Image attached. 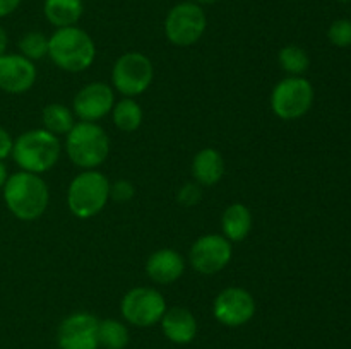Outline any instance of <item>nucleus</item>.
I'll return each instance as SVG.
<instances>
[{"label": "nucleus", "mask_w": 351, "mask_h": 349, "mask_svg": "<svg viewBox=\"0 0 351 349\" xmlns=\"http://www.w3.org/2000/svg\"><path fill=\"white\" fill-rule=\"evenodd\" d=\"M12 157L23 171L45 173L60 157V140L45 129L27 130L14 140Z\"/></svg>", "instance_id": "obj_3"}, {"label": "nucleus", "mask_w": 351, "mask_h": 349, "mask_svg": "<svg viewBox=\"0 0 351 349\" xmlns=\"http://www.w3.org/2000/svg\"><path fill=\"white\" fill-rule=\"evenodd\" d=\"M110 198V181L103 173L88 170L71 181L67 190V204L72 214L79 219H89L99 214Z\"/></svg>", "instance_id": "obj_5"}, {"label": "nucleus", "mask_w": 351, "mask_h": 349, "mask_svg": "<svg viewBox=\"0 0 351 349\" xmlns=\"http://www.w3.org/2000/svg\"><path fill=\"white\" fill-rule=\"evenodd\" d=\"M194 3H197V5H211V3L218 2V0H192Z\"/></svg>", "instance_id": "obj_32"}, {"label": "nucleus", "mask_w": 351, "mask_h": 349, "mask_svg": "<svg viewBox=\"0 0 351 349\" xmlns=\"http://www.w3.org/2000/svg\"><path fill=\"white\" fill-rule=\"evenodd\" d=\"M328 38L335 47L348 48L351 47V21L338 19L329 26Z\"/></svg>", "instance_id": "obj_25"}, {"label": "nucleus", "mask_w": 351, "mask_h": 349, "mask_svg": "<svg viewBox=\"0 0 351 349\" xmlns=\"http://www.w3.org/2000/svg\"><path fill=\"white\" fill-rule=\"evenodd\" d=\"M314 88L307 79L290 75L274 86L271 92V108L281 120H297L311 109Z\"/></svg>", "instance_id": "obj_6"}, {"label": "nucleus", "mask_w": 351, "mask_h": 349, "mask_svg": "<svg viewBox=\"0 0 351 349\" xmlns=\"http://www.w3.org/2000/svg\"><path fill=\"white\" fill-rule=\"evenodd\" d=\"M278 62H280L281 68L290 75L305 74L308 70V65H311L307 51L297 44H288V47L281 48L280 53H278Z\"/></svg>", "instance_id": "obj_23"}, {"label": "nucleus", "mask_w": 351, "mask_h": 349, "mask_svg": "<svg viewBox=\"0 0 351 349\" xmlns=\"http://www.w3.org/2000/svg\"><path fill=\"white\" fill-rule=\"evenodd\" d=\"M23 0H0V17H7L21 5Z\"/></svg>", "instance_id": "obj_29"}, {"label": "nucleus", "mask_w": 351, "mask_h": 349, "mask_svg": "<svg viewBox=\"0 0 351 349\" xmlns=\"http://www.w3.org/2000/svg\"><path fill=\"white\" fill-rule=\"evenodd\" d=\"M208 19L201 5L194 2H180L171 7L165 19V34L177 47H191L204 34Z\"/></svg>", "instance_id": "obj_7"}, {"label": "nucleus", "mask_w": 351, "mask_h": 349, "mask_svg": "<svg viewBox=\"0 0 351 349\" xmlns=\"http://www.w3.org/2000/svg\"><path fill=\"white\" fill-rule=\"evenodd\" d=\"M134 194H136L134 185L127 180H119L110 185V197L117 202H129L134 197Z\"/></svg>", "instance_id": "obj_26"}, {"label": "nucleus", "mask_w": 351, "mask_h": 349, "mask_svg": "<svg viewBox=\"0 0 351 349\" xmlns=\"http://www.w3.org/2000/svg\"><path fill=\"white\" fill-rule=\"evenodd\" d=\"M213 311L219 324L226 327H240L256 313V300L243 287H226L216 296Z\"/></svg>", "instance_id": "obj_11"}, {"label": "nucleus", "mask_w": 351, "mask_h": 349, "mask_svg": "<svg viewBox=\"0 0 351 349\" xmlns=\"http://www.w3.org/2000/svg\"><path fill=\"white\" fill-rule=\"evenodd\" d=\"M14 149V140L10 137V133L5 129L0 127V161H3L5 157L12 156Z\"/></svg>", "instance_id": "obj_28"}, {"label": "nucleus", "mask_w": 351, "mask_h": 349, "mask_svg": "<svg viewBox=\"0 0 351 349\" xmlns=\"http://www.w3.org/2000/svg\"><path fill=\"white\" fill-rule=\"evenodd\" d=\"M123 318L137 327L158 324L167 311L163 294L153 287H134L122 298L120 305Z\"/></svg>", "instance_id": "obj_9"}, {"label": "nucleus", "mask_w": 351, "mask_h": 349, "mask_svg": "<svg viewBox=\"0 0 351 349\" xmlns=\"http://www.w3.org/2000/svg\"><path fill=\"white\" fill-rule=\"evenodd\" d=\"M36 82V65L23 55L0 57V89L9 94H23Z\"/></svg>", "instance_id": "obj_13"}, {"label": "nucleus", "mask_w": 351, "mask_h": 349, "mask_svg": "<svg viewBox=\"0 0 351 349\" xmlns=\"http://www.w3.org/2000/svg\"><path fill=\"white\" fill-rule=\"evenodd\" d=\"M43 125L45 130L51 132L53 135H60V133L71 132V129L75 123L72 112L67 106L53 103V105H48L43 109Z\"/></svg>", "instance_id": "obj_21"}, {"label": "nucleus", "mask_w": 351, "mask_h": 349, "mask_svg": "<svg viewBox=\"0 0 351 349\" xmlns=\"http://www.w3.org/2000/svg\"><path fill=\"white\" fill-rule=\"evenodd\" d=\"M115 105L112 88L105 82L84 86L74 98V113L82 122H96L108 115Z\"/></svg>", "instance_id": "obj_14"}, {"label": "nucleus", "mask_w": 351, "mask_h": 349, "mask_svg": "<svg viewBox=\"0 0 351 349\" xmlns=\"http://www.w3.org/2000/svg\"><path fill=\"white\" fill-rule=\"evenodd\" d=\"M65 151L75 166L95 170L108 157L110 139L95 122H79L67 133Z\"/></svg>", "instance_id": "obj_4"}, {"label": "nucleus", "mask_w": 351, "mask_h": 349, "mask_svg": "<svg viewBox=\"0 0 351 349\" xmlns=\"http://www.w3.org/2000/svg\"><path fill=\"white\" fill-rule=\"evenodd\" d=\"M154 77L153 64L146 55L139 51L123 53L115 62L112 70V81L117 91L125 98H136L151 86Z\"/></svg>", "instance_id": "obj_8"}, {"label": "nucleus", "mask_w": 351, "mask_h": 349, "mask_svg": "<svg viewBox=\"0 0 351 349\" xmlns=\"http://www.w3.org/2000/svg\"><path fill=\"white\" fill-rule=\"evenodd\" d=\"M7 209L21 221H34L47 211L50 192L40 174L17 171L3 185Z\"/></svg>", "instance_id": "obj_1"}, {"label": "nucleus", "mask_w": 351, "mask_h": 349, "mask_svg": "<svg viewBox=\"0 0 351 349\" xmlns=\"http://www.w3.org/2000/svg\"><path fill=\"white\" fill-rule=\"evenodd\" d=\"M21 55L33 60H40V58L48 55V38L43 33L38 31H31V33L24 34L19 41Z\"/></svg>", "instance_id": "obj_24"}, {"label": "nucleus", "mask_w": 351, "mask_h": 349, "mask_svg": "<svg viewBox=\"0 0 351 349\" xmlns=\"http://www.w3.org/2000/svg\"><path fill=\"white\" fill-rule=\"evenodd\" d=\"M223 236L228 242H242L252 229V214L243 204H232L225 209L221 218Z\"/></svg>", "instance_id": "obj_18"}, {"label": "nucleus", "mask_w": 351, "mask_h": 349, "mask_svg": "<svg viewBox=\"0 0 351 349\" xmlns=\"http://www.w3.org/2000/svg\"><path fill=\"white\" fill-rule=\"evenodd\" d=\"M98 318L86 311L69 315L58 327V348L98 349Z\"/></svg>", "instance_id": "obj_12"}, {"label": "nucleus", "mask_w": 351, "mask_h": 349, "mask_svg": "<svg viewBox=\"0 0 351 349\" xmlns=\"http://www.w3.org/2000/svg\"><path fill=\"white\" fill-rule=\"evenodd\" d=\"M5 50H7V33L5 29L0 26V57L5 55Z\"/></svg>", "instance_id": "obj_30"}, {"label": "nucleus", "mask_w": 351, "mask_h": 349, "mask_svg": "<svg viewBox=\"0 0 351 349\" xmlns=\"http://www.w3.org/2000/svg\"><path fill=\"white\" fill-rule=\"evenodd\" d=\"M48 57L62 70L82 72L95 62V41L81 27H58L48 38Z\"/></svg>", "instance_id": "obj_2"}, {"label": "nucleus", "mask_w": 351, "mask_h": 349, "mask_svg": "<svg viewBox=\"0 0 351 349\" xmlns=\"http://www.w3.org/2000/svg\"><path fill=\"white\" fill-rule=\"evenodd\" d=\"M202 192L199 188V185L195 183H187L182 187L180 194H178V201L182 202L184 205H194L197 204L199 198H201Z\"/></svg>", "instance_id": "obj_27"}, {"label": "nucleus", "mask_w": 351, "mask_h": 349, "mask_svg": "<svg viewBox=\"0 0 351 349\" xmlns=\"http://www.w3.org/2000/svg\"><path fill=\"white\" fill-rule=\"evenodd\" d=\"M232 243L223 235H204L192 245L189 260L191 266L197 270L199 274H211L219 272L225 269L232 260Z\"/></svg>", "instance_id": "obj_10"}, {"label": "nucleus", "mask_w": 351, "mask_h": 349, "mask_svg": "<svg viewBox=\"0 0 351 349\" xmlns=\"http://www.w3.org/2000/svg\"><path fill=\"white\" fill-rule=\"evenodd\" d=\"M7 178H9V173H7V168L5 164L0 161V188H3V185H5Z\"/></svg>", "instance_id": "obj_31"}, {"label": "nucleus", "mask_w": 351, "mask_h": 349, "mask_svg": "<svg viewBox=\"0 0 351 349\" xmlns=\"http://www.w3.org/2000/svg\"><path fill=\"white\" fill-rule=\"evenodd\" d=\"M82 0H45L43 12L48 23L58 27L74 26L82 16Z\"/></svg>", "instance_id": "obj_19"}, {"label": "nucleus", "mask_w": 351, "mask_h": 349, "mask_svg": "<svg viewBox=\"0 0 351 349\" xmlns=\"http://www.w3.org/2000/svg\"><path fill=\"white\" fill-rule=\"evenodd\" d=\"M160 322L165 335L175 344H189L197 334V322L187 308H170L165 311Z\"/></svg>", "instance_id": "obj_16"}, {"label": "nucleus", "mask_w": 351, "mask_h": 349, "mask_svg": "<svg viewBox=\"0 0 351 349\" xmlns=\"http://www.w3.org/2000/svg\"><path fill=\"white\" fill-rule=\"evenodd\" d=\"M192 174H194L195 181L199 185H204V187L218 183L225 174L223 156L213 147L201 149L192 161Z\"/></svg>", "instance_id": "obj_17"}, {"label": "nucleus", "mask_w": 351, "mask_h": 349, "mask_svg": "<svg viewBox=\"0 0 351 349\" xmlns=\"http://www.w3.org/2000/svg\"><path fill=\"white\" fill-rule=\"evenodd\" d=\"M185 260L171 248H161L154 252L146 262V274L158 284H171L184 274Z\"/></svg>", "instance_id": "obj_15"}, {"label": "nucleus", "mask_w": 351, "mask_h": 349, "mask_svg": "<svg viewBox=\"0 0 351 349\" xmlns=\"http://www.w3.org/2000/svg\"><path fill=\"white\" fill-rule=\"evenodd\" d=\"M339 2H343V3H348V2H351V0H339Z\"/></svg>", "instance_id": "obj_33"}, {"label": "nucleus", "mask_w": 351, "mask_h": 349, "mask_svg": "<svg viewBox=\"0 0 351 349\" xmlns=\"http://www.w3.org/2000/svg\"><path fill=\"white\" fill-rule=\"evenodd\" d=\"M98 342L106 349H123L129 344V331L119 320H103L98 325Z\"/></svg>", "instance_id": "obj_22"}, {"label": "nucleus", "mask_w": 351, "mask_h": 349, "mask_svg": "<svg viewBox=\"0 0 351 349\" xmlns=\"http://www.w3.org/2000/svg\"><path fill=\"white\" fill-rule=\"evenodd\" d=\"M113 123L122 132H134L143 123V108L132 98H125L113 105Z\"/></svg>", "instance_id": "obj_20"}]
</instances>
